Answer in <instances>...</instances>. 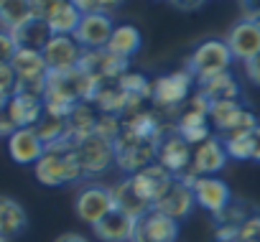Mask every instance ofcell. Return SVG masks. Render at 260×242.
I'll list each match as a JSON object with an SVG mask.
<instances>
[{"label": "cell", "mask_w": 260, "mask_h": 242, "mask_svg": "<svg viewBox=\"0 0 260 242\" xmlns=\"http://www.w3.org/2000/svg\"><path fill=\"white\" fill-rule=\"evenodd\" d=\"M34 176L39 179V184L51 186V189L69 186V184L79 181L84 174H82V166L77 161L74 143L67 138V141H59L54 146H46L44 156L34 166Z\"/></svg>", "instance_id": "6da1fadb"}, {"label": "cell", "mask_w": 260, "mask_h": 242, "mask_svg": "<svg viewBox=\"0 0 260 242\" xmlns=\"http://www.w3.org/2000/svg\"><path fill=\"white\" fill-rule=\"evenodd\" d=\"M260 120L255 117L252 110L242 107L240 99H227V102H209V125L217 130L222 141L237 138L250 133Z\"/></svg>", "instance_id": "7a4b0ae2"}, {"label": "cell", "mask_w": 260, "mask_h": 242, "mask_svg": "<svg viewBox=\"0 0 260 242\" xmlns=\"http://www.w3.org/2000/svg\"><path fill=\"white\" fill-rule=\"evenodd\" d=\"M235 56L227 46L224 39H209V41H202L186 59V72L194 77V82H202V79H209V77H217V74H224L230 72Z\"/></svg>", "instance_id": "3957f363"}, {"label": "cell", "mask_w": 260, "mask_h": 242, "mask_svg": "<svg viewBox=\"0 0 260 242\" xmlns=\"http://www.w3.org/2000/svg\"><path fill=\"white\" fill-rule=\"evenodd\" d=\"M197 87L194 77L184 69V72H169L153 79V89H151V102L169 115H179L181 107L189 102V97L194 94L191 89Z\"/></svg>", "instance_id": "277c9868"}, {"label": "cell", "mask_w": 260, "mask_h": 242, "mask_svg": "<svg viewBox=\"0 0 260 242\" xmlns=\"http://www.w3.org/2000/svg\"><path fill=\"white\" fill-rule=\"evenodd\" d=\"M156 153H158V143L143 141L127 130H122L120 138L115 141V166L127 176H133V174L143 171L146 166L156 163Z\"/></svg>", "instance_id": "5b68a950"}, {"label": "cell", "mask_w": 260, "mask_h": 242, "mask_svg": "<svg viewBox=\"0 0 260 242\" xmlns=\"http://www.w3.org/2000/svg\"><path fill=\"white\" fill-rule=\"evenodd\" d=\"M191 191H194L197 206L207 209L217 222L232 206V191H230L227 181L219 179V176H197L191 181Z\"/></svg>", "instance_id": "8992f818"}, {"label": "cell", "mask_w": 260, "mask_h": 242, "mask_svg": "<svg viewBox=\"0 0 260 242\" xmlns=\"http://www.w3.org/2000/svg\"><path fill=\"white\" fill-rule=\"evenodd\" d=\"M115 209V199H112V186H102V184H87L77 191V201H74V212L82 222H87L89 227H94L100 219H105L110 212Z\"/></svg>", "instance_id": "52a82bcc"}, {"label": "cell", "mask_w": 260, "mask_h": 242, "mask_svg": "<svg viewBox=\"0 0 260 242\" xmlns=\"http://www.w3.org/2000/svg\"><path fill=\"white\" fill-rule=\"evenodd\" d=\"M74 151H77V161L84 176H97V174H105L110 166H115V143L94 133L74 143Z\"/></svg>", "instance_id": "ba28073f"}, {"label": "cell", "mask_w": 260, "mask_h": 242, "mask_svg": "<svg viewBox=\"0 0 260 242\" xmlns=\"http://www.w3.org/2000/svg\"><path fill=\"white\" fill-rule=\"evenodd\" d=\"M230 156L224 151V143L219 135H209L207 141H202L199 146H194V153H191V168L189 174L181 179L186 184H191L197 176H214L219 174L224 166H227Z\"/></svg>", "instance_id": "9c48e42d"}, {"label": "cell", "mask_w": 260, "mask_h": 242, "mask_svg": "<svg viewBox=\"0 0 260 242\" xmlns=\"http://www.w3.org/2000/svg\"><path fill=\"white\" fill-rule=\"evenodd\" d=\"M191 153L194 146L186 143L174 128L164 135V141L158 143V153H156V163H161L169 174H174V179H184L191 168Z\"/></svg>", "instance_id": "30bf717a"}, {"label": "cell", "mask_w": 260, "mask_h": 242, "mask_svg": "<svg viewBox=\"0 0 260 242\" xmlns=\"http://www.w3.org/2000/svg\"><path fill=\"white\" fill-rule=\"evenodd\" d=\"M112 31H115L112 16L100 11V13L82 16V21L74 31V39L84 51H100V49H107V44L112 39Z\"/></svg>", "instance_id": "8fae6325"}, {"label": "cell", "mask_w": 260, "mask_h": 242, "mask_svg": "<svg viewBox=\"0 0 260 242\" xmlns=\"http://www.w3.org/2000/svg\"><path fill=\"white\" fill-rule=\"evenodd\" d=\"M44 61L49 66V74L56 72H72L79 66L84 49L77 44L74 36H51V41L44 46Z\"/></svg>", "instance_id": "7c38bea8"}, {"label": "cell", "mask_w": 260, "mask_h": 242, "mask_svg": "<svg viewBox=\"0 0 260 242\" xmlns=\"http://www.w3.org/2000/svg\"><path fill=\"white\" fill-rule=\"evenodd\" d=\"M235 61H250L255 54H260V21L255 18H240L224 36Z\"/></svg>", "instance_id": "4fadbf2b"}, {"label": "cell", "mask_w": 260, "mask_h": 242, "mask_svg": "<svg viewBox=\"0 0 260 242\" xmlns=\"http://www.w3.org/2000/svg\"><path fill=\"white\" fill-rule=\"evenodd\" d=\"M179 239V222L151 209L146 217L136 222L133 242H176Z\"/></svg>", "instance_id": "5bb4252c"}, {"label": "cell", "mask_w": 260, "mask_h": 242, "mask_svg": "<svg viewBox=\"0 0 260 242\" xmlns=\"http://www.w3.org/2000/svg\"><path fill=\"white\" fill-rule=\"evenodd\" d=\"M79 69H84L87 74H92L97 82L107 84V82H117L127 69V61L110 54L107 49H100V51H84L82 61H79Z\"/></svg>", "instance_id": "9a60e30c"}, {"label": "cell", "mask_w": 260, "mask_h": 242, "mask_svg": "<svg viewBox=\"0 0 260 242\" xmlns=\"http://www.w3.org/2000/svg\"><path fill=\"white\" fill-rule=\"evenodd\" d=\"M130 179H133V184H136V189L141 191V196H143L146 201H151L153 206H156L158 199L166 196V191H169L171 184L176 181L174 174H169L161 163H151V166H146L143 171L133 174Z\"/></svg>", "instance_id": "2e32d148"}, {"label": "cell", "mask_w": 260, "mask_h": 242, "mask_svg": "<svg viewBox=\"0 0 260 242\" xmlns=\"http://www.w3.org/2000/svg\"><path fill=\"white\" fill-rule=\"evenodd\" d=\"M194 206H197V199H194L191 184L176 179L171 184V189L166 191V196L158 199L153 209L161 212V214H166V217H171V219H176V222H181V219H186L194 212Z\"/></svg>", "instance_id": "e0dca14e"}, {"label": "cell", "mask_w": 260, "mask_h": 242, "mask_svg": "<svg viewBox=\"0 0 260 242\" xmlns=\"http://www.w3.org/2000/svg\"><path fill=\"white\" fill-rule=\"evenodd\" d=\"M44 151H46V146L41 143V138L36 135L34 128H18L8 138V153L21 166H36L39 158L44 156Z\"/></svg>", "instance_id": "ac0fdd59"}, {"label": "cell", "mask_w": 260, "mask_h": 242, "mask_svg": "<svg viewBox=\"0 0 260 242\" xmlns=\"http://www.w3.org/2000/svg\"><path fill=\"white\" fill-rule=\"evenodd\" d=\"M136 217H130L120 209H112L105 219H100L92 232L94 237H100L102 242H133V234H136Z\"/></svg>", "instance_id": "d6986e66"}, {"label": "cell", "mask_w": 260, "mask_h": 242, "mask_svg": "<svg viewBox=\"0 0 260 242\" xmlns=\"http://www.w3.org/2000/svg\"><path fill=\"white\" fill-rule=\"evenodd\" d=\"M28 229V214L21 201L0 194V239L13 242Z\"/></svg>", "instance_id": "ffe728a7"}, {"label": "cell", "mask_w": 260, "mask_h": 242, "mask_svg": "<svg viewBox=\"0 0 260 242\" xmlns=\"http://www.w3.org/2000/svg\"><path fill=\"white\" fill-rule=\"evenodd\" d=\"M112 199H115V209H120V212H125L130 217H136V219L146 217L153 209V204L141 196V191L136 189V184H133L130 176H125L122 181H117L112 186Z\"/></svg>", "instance_id": "44dd1931"}, {"label": "cell", "mask_w": 260, "mask_h": 242, "mask_svg": "<svg viewBox=\"0 0 260 242\" xmlns=\"http://www.w3.org/2000/svg\"><path fill=\"white\" fill-rule=\"evenodd\" d=\"M6 112L11 115L16 128H36L44 117V99L31 94H13Z\"/></svg>", "instance_id": "7402d4cb"}, {"label": "cell", "mask_w": 260, "mask_h": 242, "mask_svg": "<svg viewBox=\"0 0 260 242\" xmlns=\"http://www.w3.org/2000/svg\"><path fill=\"white\" fill-rule=\"evenodd\" d=\"M51 28L46 23V18H28L23 26H18L13 31V39L18 44V49H28V51H44V46L51 41Z\"/></svg>", "instance_id": "603a6c76"}, {"label": "cell", "mask_w": 260, "mask_h": 242, "mask_svg": "<svg viewBox=\"0 0 260 242\" xmlns=\"http://www.w3.org/2000/svg\"><path fill=\"white\" fill-rule=\"evenodd\" d=\"M97 117H100V112L94 110V105H87V102L77 105L67 117V138L72 143H79L87 135H92L94 125H97Z\"/></svg>", "instance_id": "cb8c5ba5"}, {"label": "cell", "mask_w": 260, "mask_h": 242, "mask_svg": "<svg viewBox=\"0 0 260 242\" xmlns=\"http://www.w3.org/2000/svg\"><path fill=\"white\" fill-rule=\"evenodd\" d=\"M141 46H143L141 31L133 23H120L112 31V39L107 44V51L115 54V56H120V59H125V61H130V56H136L141 51Z\"/></svg>", "instance_id": "d4e9b609"}, {"label": "cell", "mask_w": 260, "mask_h": 242, "mask_svg": "<svg viewBox=\"0 0 260 242\" xmlns=\"http://www.w3.org/2000/svg\"><path fill=\"white\" fill-rule=\"evenodd\" d=\"M197 92H202L209 102H227V99H240V84L237 79L224 72V74H217V77H209V79H202L197 82Z\"/></svg>", "instance_id": "484cf974"}, {"label": "cell", "mask_w": 260, "mask_h": 242, "mask_svg": "<svg viewBox=\"0 0 260 242\" xmlns=\"http://www.w3.org/2000/svg\"><path fill=\"white\" fill-rule=\"evenodd\" d=\"M79 21H82V13L69 3V0H67L64 6H59V8L46 18V23H49V28H51L54 36H74Z\"/></svg>", "instance_id": "4316f807"}, {"label": "cell", "mask_w": 260, "mask_h": 242, "mask_svg": "<svg viewBox=\"0 0 260 242\" xmlns=\"http://www.w3.org/2000/svg\"><path fill=\"white\" fill-rule=\"evenodd\" d=\"M28 18H34L31 0H8V3L0 8V28H3V31H11L13 33Z\"/></svg>", "instance_id": "83f0119b"}, {"label": "cell", "mask_w": 260, "mask_h": 242, "mask_svg": "<svg viewBox=\"0 0 260 242\" xmlns=\"http://www.w3.org/2000/svg\"><path fill=\"white\" fill-rule=\"evenodd\" d=\"M34 130L44 146H54L59 141H67V117H56V115L44 112V117L39 120V125Z\"/></svg>", "instance_id": "f1b7e54d"}, {"label": "cell", "mask_w": 260, "mask_h": 242, "mask_svg": "<svg viewBox=\"0 0 260 242\" xmlns=\"http://www.w3.org/2000/svg\"><path fill=\"white\" fill-rule=\"evenodd\" d=\"M120 89L130 97H136V99H151V89H153V82H148L141 72H125L120 79H117Z\"/></svg>", "instance_id": "f546056e"}, {"label": "cell", "mask_w": 260, "mask_h": 242, "mask_svg": "<svg viewBox=\"0 0 260 242\" xmlns=\"http://www.w3.org/2000/svg\"><path fill=\"white\" fill-rule=\"evenodd\" d=\"M120 133H122V117H117V115H102L100 112L97 125H94V135L115 143L120 138Z\"/></svg>", "instance_id": "4dcf8cb0"}, {"label": "cell", "mask_w": 260, "mask_h": 242, "mask_svg": "<svg viewBox=\"0 0 260 242\" xmlns=\"http://www.w3.org/2000/svg\"><path fill=\"white\" fill-rule=\"evenodd\" d=\"M232 242H260V214H250L240 222Z\"/></svg>", "instance_id": "1f68e13d"}, {"label": "cell", "mask_w": 260, "mask_h": 242, "mask_svg": "<svg viewBox=\"0 0 260 242\" xmlns=\"http://www.w3.org/2000/svg\"><path fill=\"white\" fill-rule=\"evenodd\" d=\"M16 51H18V44H16L13 33L0 28V64H11Z\"/></svg>", "instance_id": "d6a6232c"}, {"label": "cell", "mask_w": 260, "mask_h": 242, "mask_svg": "<svg viewBox=\"0 0 260 242\" xmlns=\"http://www.w3.org/2000/svg\"><path fill=\"white\" fill-rule=\"evenodd\" d=\"M16 72H13V66L11 64H0V94H8V97H13V92H16Z\"/></svg>", "instance_id": "836d02e7"}, {"label": "cell", "mask_w": 260, "mask_h": 242, "mask_svg": "<svg viewBox=\"0 0 260 242\" xmlns=\"http://www.w3.org/2000/svg\"><path fill=\"white\" fill-rule=\"evenodd\" d=\"M67 0H31V8H34V16L39 18H49L59 6H64Z\"/></svg>", "instance_id": "e575fe53"}, {"label": "cell", "mask_w": 260, "mask_h": 242, "mask_svg": "<svg viewBox=\"0 0 260 242\" xmlns=\"http://www.w3.org/2000/svg\"><path fill=\"white\" fill-rule=\"evenodd\" d=\"M247 138H250V161L260 163V123L247 133Z\"/></svg>", "instance_id": "d590c367"}, {"label": "cell", "mask_w": 260, "mask_h": 242, "mask_svg": "<svg viewBox=\"0 0 260 242\" xmlns=\"http://www.w3.org/2000/svg\"><path fill=\"white\" fill-rule=\"evenodd\" d=\"M245 74L255 87H260V54H255L250 61H245Z\"/></svg>", "instance_id": "8d00e7d4"}, {"label": "cell", "mask_w": 260, "mask_h": 242, "mask_svg": "<svg viewBox=\"0 0 260 242\" xmlns=\"http://www.w3.org/2000/svg\"><path fill=\"white\" fill-rule=\"evenodd\" d=\"M69 3H72L82 16H89V13H100V11H102L100 0H69Z\"/></svg>", "instance_id": "74e56055"}, {"label": "cell", "mask_w": 260, "mask_h": 242, "mask_svg": "<svg viewBox=\"0 0 260 242\" xmlns=\"http://www.w3.org/2000/svg\"><path fill=\"white\" fill-rule=\"evenodd\" d=\"M169 3L176 8V11H181V13H194V11H199L207 0H169Z\"/></svg>", "instance_id": "f35d334b"}, {"label": "cell", "mask_w": 260, "mask_h": 242, "mask_svg": "<svg viewBox=\"0 0 260 242\" xmlns=\"http://www.w3.org/2000/svg\"><path fill=\"white\" fill-rule=\"evenodd\" d=\"M16 130H18V128H16V123L11 120V115L3 110V112H0V138H11Z\"/></svg>", "instance_id": "ab89813d"}, {"label": "cell", "mask_w": 260, "mask_h": 242, "mask_svg": "<svg viewBox=\"0 0 260 242\" xmlns=\"http://www.w3.org/2000/svg\"><path fill=\"white\" fill-rule=\"evenodd\" d=\"M54 242H89L84 234H79V232H64V234H59Z\"/></svg>", "instance_id": "60d3db41"}, {"label": "cell", "mask_w": 260, "mask_h": 242, "mask_svg": "<svg viewBox=\"0 0 260 242\" xmlns=\"http://www.w3.org/2000/svg\"><path fill=\"white\" fill-rule=\"evenodd\" d=\"M125 0H100V6H102V13H110V11H115L117 6H122Z\"/></svg>", "instance_id": "b9f144b4"}, {"label": "cell", "mask_w": 260, "mask_h": 242, "mask_svg": "<svg viewBox=\"0 0 260 242\" xmlns=\"http://www.w3.org/2000/svg\"><path fill=\"white\" fill-rule=\"evenodd\" d=\"M6 3H8V0H0V8H3V6H6Z\"/></svg>", "instance_id": "7bdbcfd3"}, {"label": "cell", "mask_w": 260, "mask_h": 242, "mask_svg": "<svg viewBox=\"0 0 260 242\" xmlns=\"http://www.w3.org/2000/svg\"><path fill=\"white\" fill-rule=\"evenodd\" d=\"M0 242H6V239H0Z\"/></svg>", "instance_id": "ee69618b"}]
</instances>
